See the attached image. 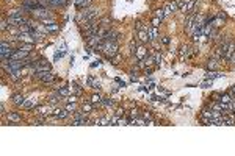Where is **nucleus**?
<instances>
[{"label": "nucleus", "instance_id": "nucleus-1", "mask_svg": "<svg viewBox=\"0 0 235 156\" xmlns=\"http://www.w3.org/2000/svg\"><path fill=\"white\" fill-rule=\"evenodd\" d=\"M35 77L38 78V80H41L42 83H50V81H53V78H55V77H53L52 73L49 72V70H47V72H38Z\"/></svg>", "mask_w": 235, "mask_h": 156}, {"label": "nucleus", "instance_id": "nucleus-2", "mask_svg": "<svg viewBox=\"0 0 235 156\" xmlns=\"http://www.w3.org/2000/svg\"><path fill=\"white\" fill-rule=\"evenodd\" d=\"M179 10V6H177V2H176V0H173V2H169L166 6H165V14L168 16V14H173V13H176Z\"/></svg>", "mask_w": 235, "mask_h": 156}, {"label": "nucleus", "instance_id": "nucleus-3", "mask_svg": "<svg viewBox=\"0 0 235 156\" xmlns=\"http://www.w3.org/2000/svg\"><path fill=\"white\" fill-rule=\"evenodd\" d=\"M147 36H149V41H155L158 38V31H157V27H147Z\"/></svg>", "mask_w": 235, "mask_h": 156}, {"label": "nucleus", "instance_id": "nucleus-4", "mask_svg": "<svg viewBox=\"0 0 235 156\" xmlns=\"http://www.w3.org/2000/svg\"><path fill=\"white\" fill-rule=\"evenodd\" d=\"M196 14H190L188 17H187V21H185V28H187V31L190 33V30H191V27H193V24L196 22Z\"/></svg>", "mask_w": 235, "mask_h": 156}, {"label": "nucleus", "instance_id": "nucleus-5", "mask_svg": "<svg viewBox=\"0 0 235 156\" xmlns=\"http://www.w3.org/2000/svg\"><path fill=\"white\" fill-rule=\"evenodd\" d=\"M229 45H230V42H229V41H226L224 44H221L220 47H218V52H216V55H218V56H223V58H224V55H226V52H227Z\"/></svg>", "mask_w": 235, "mask_h": 156}, {"label": "nucleus", "instance_id": "nucleus-6", "mask_svg": "<svg viewBox=\"0 0 235 156\" xmlns=\"http://www.w3.org/2000/svg\"><path fill=\"white\" fill-rule=\"evenodd\" d=\"M135 55H137L138 59H144V58H146V55H147V49L144 47V45H140V47L137 49V52H135Z\"/></svg>", "mask_w": 235, "mask_h": 156}, {"label": "nucleus", "instance_id": "nucleus-7", "mask_svg": "<svg viewBox=\"0 0 235 156\" xmlns=\"http://www.w3.org/2000/svg\"><path fill=\"white\" fill-rule=\"evenodd\" d=\"M69 114H71V113L68 111L66 108H65V109H55V111H53V116H55L57 119H66Z\"/></svg>", "mask_w": 235, "mask_h": 156}, {"label": "nucleus", "instance_id": "nucleus-8", "mask_svg": "<svg viewBox=\"0 0 235 156\" xmlns=\"http://www.w3.org/2000/svg\"><path fill=\"white\" fill-rule=\"evenodd\" d=\"M31 13H33V16L41 17V19H47V16H49V11H46L44 8H39V10H35V11H31Z\"/></svg>", "mask_w": 235, "mask_h": 156}, {"label": "nucleus", "instance_id": "nucleus-9", "mask_svg": "<svg viewBox=\"0 0 235 156\" xmlns=\"http://www.w3.org/2000/svg\"><path fill=\"white\" fill-rule=\"evenodd\" d=\"M13 100H14V103H16L17 106H24V103L27 102L25 97H24V95H21V94H16V95L13 97Z\"/></svg>", "mask_w": 235, "mask_h": 156}, {"label": "nucleus", "instance_id": "nucleus-10", "mask_svg": "<svg viewBox=\"0 0 235 156\" xmlns=\"http://www.w3.org/2000/svg\"><path fill=\"white\" fill-rule=\"evenodd\" d=\"M138 38H140V41L144 44V42H147L149 41V36H147V31L146 30H141V31H138Z\"/></svg>", "mask_w": 235, "mask_h": 156}, {"label": "nucleus", "instance_id": "nucleus-11", "mask_svg": "<svg viewBox=\"0 0 235 156\" xmlns=\"http://www.w3.org/2000/svg\"><path fill=\"white\" fill-rule=\"evenodd\" d=\"M8 122H21V116L19 114H16V113H10L8 114Z\"/></svg>", "mask_w": 235, "mask_h": 156}, {"label": "nucleus", "instance_id": "nucleus-12", "mask_svg": "<svg viewBox=\"0 0 235 156\" xmlns=\"http://www.w3.org/2000/svg\"><path fill=\"white\" fill-rule=\"evenodd\" d=\"M75 6L77 8H86V6H89V0H75Z\"/></svg>", "mask_w": 235, "mask_h": 156}, {"label": "nucleus", "instance_id": "nucleus-13", "mask_svg": "<svg viewBox=\"0 0 235 156\" xmlns=\"http://www.w3.org/2000/svg\"><path fill=\"white\" fill-rule=\"evenodd\" d=\"M232 100H233V98H232L230 94H223L221 98H220V102H221V103H229V102H232Z\"/></svg>", "mask_w": 235, "mask_h": 156}, {"label": "nucleus", "instance_id": "nucleus-14", "mask_svg": "<svg viewBox=\"0 0 235 156\" xmlns=\"http://www.w3.org/2000/svg\"><path fill=\"white\" fill-rule=\"evenodd\" d=\"M66 109L71 113V114H74L75 111H77V106H75V102H69L68 105H66Z\"/></svg>", "mask_w": 235, "mask_h": 156}, {"label": "nucleus", "instance_id": "nucleus-15", "mask_svg": "<svg viewBox=\"0 0 235 156\" xmlns=\"http://www.w3.org/2000/svg\"><path fill=\"white\" fill-rule=\"evenodd\" d=\"M22 13H24L22 8L21 10H13V11L8 13V17H19V16H22Z\"/></svg>", "mask_w": 235, "mask_h": 156}, {"label": "nucleus", "instance_id": "nucleus-16", "mask_svg": "<svg viewBox=\"0 0 235 156\" xmlns=\"http://www.w3.org/2000/svg\"><path fill=\"white\" fill-rule=\"evenodd\" d=\"M177 2V6H179V10H182V11H187V2L188 0H176Z\"/></svg>", "mask_w": 235, "mask_h": 156}, {"label": "nucleus", "instance_id": "nucleus-17", "mask_svg": "<svg viewBox=\"0 0 235 156\" xmlns=\"http://www.w3.org/2000/svg\"><path fill=\"white\" fill-rule=\"evenodd\" d=\"M101 105L105 106V108H110V106H113V100H111V98H102Z\"/></svg>", "mask_w": 235, "mask_h": 156}, {"label": "nucleus", "instance_id": "nucleus-18", "mask_svg": "<svg viewBox=\"0 0 235 156\" xmlns=\"http://www.w3.org/2000/svg\"><path fill=\"white\" fill-rule=\"evenodd\" d=\"M57 30H58V25H57L55 22H52V24L46 25V31H57Z\"/></svg>", "mask_w": 235, "mask_h": 156}, {"label": "nucleus", "instance_id": "nucleus-19", "mask_svg": "<svg viewBox=\"0 0 235 156\" xmlns=\"http://www.w3.org/2000/svg\"><path fill=\"white\" fill-rule=\"evenodd\" d=\"M194 3H196V0H188V2H187V11L185 13H191Z\"/></svg>", "mask_w": 235, "mask_h": 156}, {"label": "nucleus", "instance_id": "nucleus-20", "mask_svg": "<svg viewBox=\"0 0 235 156\" xmlns=\"http://www.w3.org/2000/svg\"><path fill=\"white\" fill-rule=\"evenodd\" d=\"M101 102H102V98H101V95H99V94H94V95L91 97V103L97 105V103H101Z\"/></svg>", "mask_w": 235, "mask_h": 156}, {"label": "nucleus", "instance_id": "nucleus-21", "mask_svg": "<svg viewBox=\"0 0 235 156\" xmlns=\"http://www.w3.org/2000/svg\"><path fill=\"white\" fill-rule=\"evenodd\" d=\"M31 47H33V44H27V42H25V44H22V45H21L19 49H21V50H25V52H28V53H30Z\"/></svg>", "mask_w": 235, "mask_h": 156}, {"label": "nucleus", "instance_id": "nucleus-22", "mask_svg": "<svg viewBox=\"0 0 235 156\" xmlns=\"http://www.w3.org/2000/svg\"><path fill=\"white\" fill-rule=\"evenodd\" d=\"M216 67H218V61H216V59L209 61V69H216Z\"/></svg>", "mask_w": 235, "mask_h": 156}, {"label": "nucleus", "instance_id": "nucleus-23", "mask_svg": "<svg viewBox=\"0 0 235 156\" xmlns=\"http://www.w3.org/2000/svg\"><path fill=\"white\" fill-rule=\"evenodd\" d=\"M8 25H10V24H8V19H3V21H2V25H0V28H2V31L8 30Z\"/></svg>", "mask_w": 235, "mask_h": 156}, {"label": "nucleus", "instance_id": "nucleus-24", "mask_svg": "<svg viewBox=\"0 0 235 156\" xmlns=\"http://www.w3.org/2000/svg\"><path fill=\"white\" fill-rule=\"evenodd\" d=\"M190 47H184L182 49V52H180V56H182V58H185V56H188V55H190Z\"/></svg>", "mask_w": 235, "mask_h": 156}, {"label": "nucleus", "instance_id": "nucleus-25", "mask_svg": "<svg viewBox=\"0 0 235 156\" xmlns=\"http://www.w3.org/2000/svg\"><path fill=\"white\" fill-rule=\"evenodd\" d=\"M58 94L60 95H69V89L68 88H61V89H58Z\"/></svg>", "mask_w": 235, "mask_h": 156}, {"label": "nucleus", "instance_id": "nucleus-26", "mask_svg": "<svg viewBox=\"0 0 235 156\" xmlns=\"http://www.w3.org/2000/svg\"><path fill=\"white\" fill-rule=\"evenodd\" d=\"M117 125H129V119H122V117H119V120H117Z\"/></svg>", "mask_w": 235, "mask_h": 156}, {"label": "nucleus", "instance_id": "nucleus-27", "mask_svg": "<svg viewBox=\"0 0 235 156\" xmlns=\"http://www.w3.org/2000/svg\"><path fill=\"white\" fill-rule=\"evenodd\" d=\"M154 61H155V64L158 66V64H160V61H161V56H160V53H155V55H154Z\"/></svg>", "mask_w": 235, "mask_h": 156}, {"label": "nucleus", "instance_id": "nucleus-28", "mask_svg": "<svg viewBox=\"0 0 235 156\" xmlns=\"http://www.w3.org/2000/svg\"><path fill=\"white\" fill-rule=\"evenodd\" d=\"M117 120H119V117H117V116H113V117L110 119V125H117Z\"/></svg>", "mask_w": 235, "mask_h": 156}, {"label": "nucleus", "instance_id": "nucleus-29", "mask_svg": "<svg viewBox=\"0 0 235 156\" xmlns=\"http://www.w3.org/2000/svg\"><path fill=\"white\" fill-rule=\"evenodd\" d=\"M91 108H93V106L89 105V103H85V105H83V111H85V113H91Z\"/></svg>", "mask_w": 235, "mask_h": 156}, {"label": "nucleus", "instance_id": "nucleus-30", "mask_svg": "<svg viewBox=\"0 0 235 156\" xmlns=\"http://www.w3.org/2000/svg\"><path fill=\"white\" fill-rule=\"evenodd\" d=\"M160 22H161V19H158L157 16H155V17H154V19H152V25H154V27H157V25H158Z\"/></svg>", "mask_w": 235, "mask_h": 156}, {"label": "nucleus", "instance_id": "nucleus-31", "mask_svg": "<svg viewBox=\"0 0 235 156\" xmlns=\"http://www.w3.org/2000/svg\"><path fill=\"white\" fill-rule=\"evenodd\" d=\"M165 11H157V17H158V19H161V21H163L165 19Z\"/></svg>", "mask_w": 235, "mask_h": 156}, {"label": "nucleus", "instance_id": "nucleus-32", "mask_svg": "<svg viewBox=\"0 0 235 156\" xmlns=\"http://www.w3.org/2000/svg\"><path fill=\"white\" fill-rule=\"evenodd\" d=\"M130 117L132 119H137L138 117V111H137V109H132V111H130Z\"/></svg>", "mask_w": 235, "mask_h": 156}, {"label": "nucleus", "instance_id": "nucleus-33", "mask_svg": "<svg viewBox=\"0 0 235 156\" xmlns=\"http://www.w3.org/2000/svg\"><path fill=\"white\" fill-rule=\"evenodd\" d=\"M207 77H209V78H216V77H220V73H216V72H210Z\"/></svg>", "mask_w": 235, "mask_h": 156}, {"label": "nucleus", "instance_id": "nucleus-34", "mask_svg": "<svg viewBox=\"0 0 235 156\" xmlns=\"http://www.w3.org/2000/svg\"><path fill=\"white\" fill-rule=\"evenodd\" d=\"M31 106H33L31 102H25V103H24V108H31Z\"/></svg>", "mask_w": 235, "mask_h": 156}, {"label": "nucleus", "instance_id": "nucleus-35", "mask_svg": "<svg viewBox=\"0 0 235 156\" xmlns=\"http://www.w3.org/2000/svg\"><path fill=\"white\" fill-rule=\"evenodd\" d=\"M75 98H77L75 95H72V97H69V98H68V102H75Z\"/></svg>", "mask_w": 235, "mask_h": 156}]
</instances>
